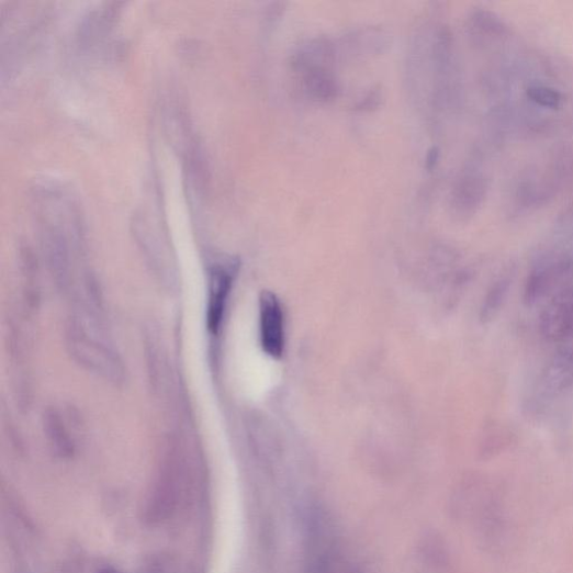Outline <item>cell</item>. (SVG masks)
Returning <instances> with one entry per match:
<instances>
[{"label": "cell", "mask_w": 573, "mask_h": 573, "mask_svg": "<svg viewBox=\"0 0 573 573\" xmlns=\"http://www.w3.org/2000/svg\"><path fill=\"white\" fill-rule=\"evenodd\" d=\"M304 83L310 96L317 100L327 101L337 93L334 78L323 67L306 69Z\"/></svg>", "instance_id": "9"}, {"label": "cell", "mask_w": 573, "mask_h": 573, "mask_svg": "<svg viewBox=\"0 0 573 573\" xmlns=\"http://www.w3.org/2000/svg\"><path fill=\"white\" fill-rule=\"evenodd\" d=\"M44 430L53 447L63 454H69L74 450V441L59 412L49 409L44 415Z\"/></svg>", "instance_id": "8"}, {"label": "cell", "mask_w": 573, "mask_h": 573, "mask_svg": "<svg viewBox=\"0 0 573 573\" xmlns=\"http://www.w3.org/2000/svg\"><path fill=\"white\" fill-rule=\"evenodd\" d=\"M484 190L485 186L482 178L478 176L467 177L456 190V206L463 212H472L481 204Z\"/></svg>", "instance_id": "10"}, {"label": "cell", "mask_w": 573, "mask_h": 573, "mask_svg": "<svg viewBox=\"0 0 573 573\" xmlns=\"http://www.w3.org/2000/svg\"><path fill=\"white\" fill-rule=\"evenodd\" d=\"M540 385L547 395H558L573 386V348L554 353L541 373Z\"/></svg>", "instance_id": "6"}, {"label": "cell", "mask_w": 573, "mask_h": 573, "mask_svg": "<svg viewBox=\"0 0 573 573\" xmlns=\"http://www.w3.org/2000/svg\"><path fill=\"white\" fill-rule=\"evenodd\" d=\"M67 344L72 358L91 373L114 384L125 381L126 369L120 356L80 322L69 325Z\"/></svg>", "instance_id": "1"}, {"label": "cell", "mask_w": 573, "mask_h": 573, "mask_svg": "<svg viewBox=\"0 0 573 573\" xmlns=\"http://www.w3.org/2000/svg\"><path fill=\"white\" fill-rule=\"evenodd\" d=\"M239 263L235 259L217 261L209 268L206 327L217 336L222 329L225 311L233 285L238 274Z\"/></svg>", "instance_id": "2"}, {"label": "cell", "mask_w": 573, "mask_h": 573, "mask_svg": "<svg viewBox=\"0 0 573 573\" xmlns=\"http://www.w3.org/2000/svg\"><path fill=\"white\" fill-rule=\"evenodd\" d=\"M539 326L549 341L573 339V284L550 299L541 313Z\"/></svg>", "instance_id": "4"}, {"label": "cell", "mask_w": 573, "mask_h": 573, "mask_svg": "<svg viewBox=\"0 0 573 573\" xmlns=\"http://www.w3.org/2000/svg\"><path fill=\"white\" fill-rule=\"evenodd\" d=\"M573 284V260L558 259L538 266L528 276L525 302L535 305Z\"/></svg>", "instance_id": "3"}, {"label": "cell", "mask_w": 573, "mask_h": 573, "mask_svg": "<svg viewBox=\"0 0 573 573\" xmlns=\"http://www.w3.org/2000/svg\"><path fill=\"white\" fill-rule=\"evenodd\" d=\"M528 96L536 103L548 108H555L561 101V96L557 91L544 87L529 89Z\"/></svg>", "instance_id": "11"}, {"label": "cell", "mask_w": 573, "mask_h": 573, "mask_svg": "<svg viewBox=\"0 0 573 573\" xmlns=\"http://www.w3.org/2000/svg\"><path fill=\"white\" fill-rule=\"evenodd\" d=\"M260 341L263 352L279 359L284 348L283 315L278 299L271 292H262L259 301Z\"/></svg>", "instance_id": "5"}, {"label": "cell", "mask_w": 573, "mask_h": 573, "mask_svg": "<svg viewBox=\"0 0 573 573\" xmlns=\"http://www.w3.org/2000/svg\"><path fill=\"white\" fill-rule=\"evenodd\" d=\"M513 279V273L506 272L501 274L492 283L481 310V319L483 323H488L498 315L507 299Z\"/></svg>", "instance_id": "7"}]
</instances>
